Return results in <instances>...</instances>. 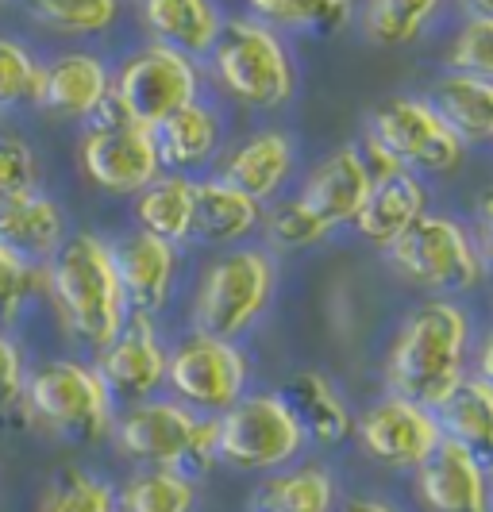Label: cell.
<instances>
[{"instance_id": "obj_14", "label": "cell", "mask_w": 493, "mask_h": 512, "mask_svg": "<svg viewBox=\"0 0 493 512\" xmlns=\"http://www.w3.org/2000/svg\"><path fill=\"white\" fill-rule=\"evenodd\" d=\"M108 255H112V270L128 312L147 320L166 308L174 293V274H178V247L162 243L147 231H131L128 239L108 247Z\"/></svg>"}, {"instance_id": "obj_1", "label": "cell", "mask_w": 493, "mask_h": 512, "mask_svg": "<svg viewBox=\"0 0 493 512\" xmlns=\"http://www.w3.org/2000/svg\"><path fill=\"white\" fill-rule=\"evenodd\" d=\"M467 312L451 301H424L401 324L390 347L393 397L413 401L420 409H436L443 397L463 382L467 366Z\"/></svg>"}, {"instance_id": "obj_21", "label": "cell", "mask_w": 493, "mask_h": 512, "mask_svg": "<svg viewBox=\"0 0 493 512\" xmlns=\"http://www.w3.org/2000/svg\"><path fill=\"white\" fill-rule=\"evenodd\" d=\"M262 224V205L243 197L228 181L208 178L193 181V216H189V239L208 247H228L247 239Z\"/></svg>"}, {"instance_id": "obj_39", "label": "cell", "mask_w": 493, "mask_h": 512, "mask_svg": "<svg viewBox=\"0 0 493 512\" xmlns=\"http://www.w3.org/2000/svg\"><path fill=\"white\" fill-rule=\"evenodd\" d=\"M31 285H35V266H24L20 258L0 251V324H8L20 312V305L31 297Z\"/></svg>"}, {"instance_id": "obj_32", "label": "cell", "mask_w": 493, "mask_h": 512, "mask_svg": "<svg viewBox=\"0 0 493 512\" xmlns=\"http://www.w3.org/2000/svg\"><path fill=\"white\" fill-rule=\"evenodd\" d=\"M251 12L259 16V24L301 27L312 35L343 31L355 16V8L343 4V0H255Z\"/></svg>"}, {"instance_id": "obj_35", "label": "cell", "mask_w": 493, "mask_h": 512, "mask_svg": "<svg viewBox=\"0 0 493 512\" xmlns=\"http://www.w3.org/2000/svg\"><path fill=\"white\" fill-rule=\"evenodd\" d=\"M39 93V62L8 35H0V108L31 104Z\"/></svg>"}, {"instance_id": "obj_10", "label": "cell", "mask_w": 493, "mask_h": 512, "mask_svg": "<svg viewBox=\"0 0 493 512\" xmlns=\"http://www.w3.org/2000/svg\"><path fill=\"white\" fill-rule=\"evenodd\" d=\"M366 135L390 154L393 162L413 174H451L467 158V147L447 131L436 108L424 97H390L370 112Z\"/></svg>"}, {"instance_id": "obj_20", "label": "cell", "mask_w": 493, "mask_h": 512, "mask_svg": "<svg viewBox=\"0 0 493 512\" xmlns=\"http://www.w3.org/2000/svg\"><path fill=\"white\" fill-rule=\"evenodd\" d=\"M428 205V189L416 174H393V178H382L370 185L363 208L355 216V228L363 235L366 243L374 247H393L405 231L413 228Z\"/></svg>"}, {"instance_id": "obj_19", "label": "cell", "mask_w": 493, "mask_h": 512, "mask_svg": "<svg viewBox=\"0 0 493 512\" xmlns=\"http://www.w3.org/2000/svg\"><path fill=\"white\" fill-rule=\"evenodd\" d=\"M366 193H370V178H366L363 162H359L355 147H343L312 170L297 201L332 231L336 224H355Z\"/></svg>"}, {"instance_id": "obj_12", "label": "cell", "mask_w": 493, "mask_h": 512, "mask_svg": "<svg viewBox=\"0 0 493 512\" xmlns=\"http://www.w3.org/2000/svg\"><path fill=\"white\" fill-rule=\"evenodd\" d=\"M112 101L131 124L155 131L166 116L197 101V66L166 47H143L112 77Z\"/></svg>"}, {"instance_id": "obj_11", "label": "cell", "mask_w": 493, "mask_h": 512, "mask_svg": "<svg viewBox=\"0 0 493 512\" xmlns=\"http://www.w3.org/2000/svg\"><path fill=\"white\" fill-rule=\"evenodd\" d=\"M174 401L197 412H228L243 397L247 385V359L235 343L189 335L174 351H166V378Z\"/></svg>"}, {"instance_id": "obj_33", "label": "cell", "mask_w": 493, "mask_h": 512, "mask_svg": "<svg viewBox=\"0 0 493 512\" xmlns=\"http://www.w3.org/2000/svg\"><path fill=\"white\" fill-rule=\"evenodd\" d=\"M39 512H116V493L101 478L78 466H66L54 474V482L39 501Z\"/></svg>"}, {"instance_id": "obj_4", "label": "cell", "mask_w": 493, "mask_h": 512, "mask_svg": "<svg viewBox=\"0 0 493 512\" xmlns=\"http://www.w3.org/2000/svg\"><path fill=\"white\" fill-rule=\"evenodd\" d=\"M212 70L235 101L251 108H282L293 97V62L282 39L251 16H235L220 27Z\"/></svg>"}, {"instance_id": "obj_37", "label": "cell", "mask_w": 493, "mask_h": 512, "mask_svg": "<svg viewBox=\"0 0 493 512\" xmlns=\"http://www.w3.org/2000/svg\"><path fill=\"white\" fill-rule=\"evenodd\" d=\"M266 235H270L278 247L301 251V247L320 243V239L328 235V228H324L301 201H286V205H278L270 216H266Z\"/></svg>"}, {"instance_id": "obj_18", "label": "cell", "mask_w": 493, "mask_h": 512, "mask_svg": "<svg viewBox=\"0 0 493 512\" xmlns=\"http://www.w3.org/2000/svg\"><path fill=\"white\" fill-rule=\"evenodd\" d=\"M108 89H112V77H108L101 58L85 51H70L58 54L51 66H39L35 104L54 112V116L89 120L104 104Z\"/></svg>"}, {"instance_id": "obj_34", "label": "cell", "mask_w": 493, "mask_h": 512, "mask_svg": "<svg viewBox=\"0 0 493 512\" xmlns=\"http://www.w3.org/2000/svg\"><path fill=\"white\" fill-rule=\"evenodd\" d=\"M39 24L66 31V35H93L104 31L108 24H116L120 4L116 0H43L31 8Z\"/></svg>"}, {"instance_id": "obj_3", "label": "cell", "mask_w": 493, "mask_h": 512, "mask_svg": "<svg viewBox=\"0 0 493 512\" xmlns=\"http://www.w3.org/2000/svg\"><path fill=\"white\" fill-rule=\"evenodd\" d=\"M116 443L131 459L197 478L216 462V416H193L178 401H139L116 424Z\"/></svg>"}, {"instance_id": "obj_9", "label": "cell", "mask_w": 493, "mask_h": 512, "mask_svg": "<svg viewBox=\"0 0 493 512\" xmlns=\"http://www.w3.org/2000/svg\"><path fill=\"white\" fill-rule=\"evenodd\" d=\"M386 251L409 282L436 289V293H463L470 285H478L482 266H486L470 231L447 216H420Z\"/></svg>"}, {"instance_id": "obj_22", "label": "cell", "mask_w": 493, "mask_h": 512, "mask_svg": "<svg viewBox=\"0 0 493 512\" xmlns=\"http://www.w3.org/2000/svg\"><path fill=\"white\" fill-rule=\"evenodd\" d=\"M143 24L155 35V47H166L193 62L201 54H212L224 20H220V8H212L205 0H147Z\"/></svg>"}, {"instance_id": "obj_36", "label": "cell", "mask_w": 493, "mask_h": 512, "mask_svg": "<svg viewBox=\"0 0 493 512\" xmlns=\"http://www.w3.org/2000/svg\"><path fill=\"white\" fill-rule=\"evenodd\" d=\"M451 70L463 77H482V81H490V74H493L490 8H478V16L459 31V39H455V47H451Z\"/></svg>"}, {"instance_id": "obj_38", "label": "cell", "mask_w": 493, "mask_h": 512, "mask_svg": "<svg viewBox=\"0 0 493 512\" xmlns=\"http://www.w3.org/2000/svg\"><path fill=\"white\" fill-rule=\"evenodd\" d=\"M35 189V151L20 135H0V197Z\"/></svg>"}, {"instance_id": "obj_16", "label": "cell", "mask_w": 493, "mask_h": 512, "mask_svg": "<svg viewBox=\"0 0 493 512\" xmlns=\"http://www.w3.org/2000/svg\"><path fill=\"white\" fill-rule=\"evenodd\" d=\"M416 493L428 512H490L486 466L451 439H440V447L416 466Z\"/></svg>"}, {"instance_id": "obj_23", "label": "cell", "mask_w": 493, "mask_h": 512, "mask_svg": "<svg viewBox=\"0 0 493 512\" xmlns=\"http://www.w3.org/2000/svg\"><path fill=\"white\" fill-rule=\"evenodd\" d=\"M289 170H293V143H289L286 131H259L228 154L220 181H228L243 197L262 205L266 197L278 193V185L289 178Z\"/></svg>"}, {"instance_id": "obj_40", "label": "cell", "mask_w": 493, "mask_h": 512, "mask_svg": "<svg viewBox=\"0 0 493 512\" xmlns=\"http://www.w3.org/2000/svg\"><path fill=\"white\" fill-rule=\"evenodd\" d=\"M24 397V359L12 339L0 335V409Z\"/></svg>"}, {"instance_id": "obj_6", "label": "cell", "mask_w": 493, "mask_h": 512, "mask_svg": "<svg viewBox=\"0 0 493 512\" xmlns=\"http://www.w3.org/2000/svg\"><path fill=\"white\" fill-rule=\"evenodd\" d=\"M24 401L47 428L70 443H97L112 428V397L97 370L70 359H54L24 374Z\"/></svg>"}, {"instance_id": "obj_29", "label": "cell", "mask_w": 493, "mask_h": 512, "mask_svg": "<svg viewBox=\"0 0 493 512\" xmlns=\"http://www.w3.org/2000/svg\"><path fill=\"white\" fill-rule=\"evenodd\" d=\"M255 505V512H332L336 482L324 466H293L262 482Z\"/></svg>"}, {"instance_id": "obj_41", "label": "cell", "mask_w": 493, "mask_h": 512, "mask_svg": "<svg viewBox=\"0 0 493 512\" xmlns=\"http://www.w3.org/2000/svg\"><path fill=\"white\" fill-rule=\"evenodd\" d=\"M343 512H393L386 501H374V497H359V501H351Z\"/></svg>"}, {"instance_id": "obj_30", "label": "cell", "mask_w": 493, "mask_h": 512, "mask_svg": "<svg viewBox=\"0 0 493 512\" xmlns=\"http://www.w3.org/2000/svg\"><path fill=\"white\" fill-rule=\"evenodd\" d=\"M197 489L174 470L147 466L131 474V482L116 493V512H193Z\"/></svg>"}, {"instance_id": "obj_8", "label": "cell", "mask_w": 493, "mask_h": 512, "mask_svg": "<svg viewBox=\"0 0 493 512\" xmlns=\"http://www.w3.org/2000/svg\"><path fill=\"white\" fill-rule=\"evenodd\" d=\"M305 436L278 393L239 397L216 416V459L235 470H278L297 459Z\"/></svg>"}, {"instance_id": "obj_2", "label": "cell", "mask_w": 493, "mask_h": 512, "mask_svg": "<svg viewBox=\"0 0 493 512\" xmlns=\"http://www.w3.org/2000/svg\"><path fill=\"white\" fill-rule=\"evenodd\" d=\"M47 285L66 328L78 335L85 347L101 351L124 332L128 308L120 297V282L112 270L108 243L97 235H70L58 255L51 258Z\"/></svg>"}, {"instance_id": "obj_24", "label": "cell", "mask_w": 493, "mask_h": 512, "mask_svg": "<svg viewBox=\"0 0 493 512\" xmlns=\"http://www.w3.org/2000/svg\"><path fill=\"white\" fill-rule=\"evenodd\" d=\"M424 101L436 108L447 131L463 147H486L493 139V85L482 77L451 74L432 89Z\"/></svg>"}, {"instance_id": "obj_5", "label": "cell", "mask_w": 493, "mask_h": 512, "mask_svg": "<svg viewBox=\"0 0 493 512\" xmlns=\"http://www.w3.org/2000/svg\"><path fill=\"white\" fill-rule=\"evenodd\" d=\"M270 289H274V262L262 251L251 247L224 251L197 285V301H193L197 335L232 343L235 335L259 320V312L270 301Z\"/></svg>"}, {"instance_id": "obj_13", "label": "cell", "mask_w": 493, "mask_h": 512, "mask_svg": "<svg viewBox=\"0 0 493 512\" xmlns=\"http://www.w3.org/2000/svg\"><path fill=\"white\" fill-rule=\"evenodd\" d=\"M440 439L436 416L401 397H386L359 416L363 451L386 466H420L440 447Z\"/></svg>"}, {"instance_id": "obj_25", "label": "cell", "mask_w": 493, "mask_h": 512, "mask_svg": "<svg viewBox=\"0 0 493 512\" xmlns=\"http://www.w3.org/2000/svg\"><path fill=\"white\" fill-rule=\"evenodd\" d=\"M282 401L293 412L301 436L316 439V443H343L355 432V420L343 405V397L336 393V385L328 382L324 374H316V370L293 374Z\"/></svg>"}, {"instance_id": "obj_31", "label": "cell", "mask_w": 493, "mask_h": 512, "mask_svg": "<svg viewBox=\"0 0 493 512\" xmlns=\"http://www.w3.org/2000/svg\"><path fill=\"white\" fill-rule=\"evenodd\" d=\"M436 12L440 4L432 0H374L363 8L359 27L374 47H401V43H413Z\"/></svg>"}, {"instance_id": "obj_28", "label": "cell", "mask_w": 493, "mask_h": 512, "mask_svg": "<svg viewBox=\"0 0 493 512\" xmlns=\"http://www.w3.org/2000/svg\"><path fill=\"white\" fill-rule=\"evenodd\" d=\"M189 216H193V181L185 178H155L135 197L139 231L155 235L170 247L189 239Z\"/></svg>"}, {"instance_id": "obj_26", "label": "cell", "mask_w": 493, "mask_h": 512, "mask_svg": "<svg viewBox=\"0 0 493 512\" xmlns=\"http://www.w3.org/2000/svg\"><path fill=\"white\" fill-rule=\"evenodd\" d=\"M155 154L158 166H170V170H193L208 162L216 147H220V120L216 112L205 108L201 101L185 104L174 116H166L155 131Z\"/></svg>"}, {"instance_id": "obj_27", "label": "cell", "mask_w": 493, "mask_h": 512, "mask_svg": "<svg viewBox=\"0 0 493 512\" xmlns=\"http://www.w3.org/2000/svg\"><path fill=\"white\" fill-rule=\"evenodd\" d=\"M440 436L467 447L470 455H490L493 447V393L482 378H463L440 405L432 409Z\"/></svg>"}, {"instance_id": "obj_7", "label": "cell", "mask_w": 493, "mask_h": 512, "mask_svg": "<svg viewBox=\"0 0 493 512\" xmlns=\"http://www.w3.org/2000/svg\"><path fill=\"white\" fill-rule=\"evenodd\" d=\"M81 170L104 193L120 197H139L151 181L162 178L151 131L131 124L124 108L112 101V89L81 135Z\"/></svg>"}, {"instance_id": "obj_17", "label": "cell", "mask_w": 493, "mask_h": 512, "mask_svg": "<svg viewBox=\"0 0 493 512\" xmlns=\"http://www.w3.org/2000/svg\"><path fill=\"white\" fill-rule=\"evenodd\" d=\"M66 243V216L47 193L27 189L0 197V251L20 258L24 266L51 262Z\"/></svg>"}, {"instance_id": "obj_15", "label": "cell", "mask_w": 493, "mask_h": 512, "mask_svg": "<svg viewBox=\"0 0 493 512\" xmlns=\"http://www.w3.org/2000/svg\"><path fill=\"white\" fill-rule=\"evenodd\" d=\"M97 378H101L108 397L120 401H147L166 378V347L158 343L155 328L135 316V324H124L108 347H101L97 359Z\"/></svg>"}]
</instances>
